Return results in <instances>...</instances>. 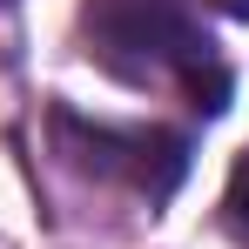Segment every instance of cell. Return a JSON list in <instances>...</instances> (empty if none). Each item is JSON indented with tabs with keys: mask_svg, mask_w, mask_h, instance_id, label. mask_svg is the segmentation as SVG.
<instances>
[{
	"mask_svg": "<svg viewBox=\"0 0 249 249\" xmlns=\"http://www.w3.org/2000/svg\"><path fill=\"white\" fill-rule=\"evenodd\" d=\"M88 47L142 88H182L202 115L229 108V68L175 0H88Z\"/></svg>",
	"mask_w": 249,
	"mask_h": 249,
	"instance_id": "cell-1",
	"label": "cell"
},
{
	"mask_svg": "<svg viewBox=\"0 0 249 249\" xmlns=\"http://www.w3.org/2000/svg\"><path fill=\"white\" fill-rule=\"evenodd\" d=\"M54 142L61 155L81 168V175H101V182H122L148 202H168L175 182L189 175V142L168 135V128H122V122H88V115H54Z\"/></svg>",
	"mask_w": 249,
	"mask_h": 249,
	"instance_id": "cell-2",
	"label": "cell"
},
{
	"mask_svg": "<svg viewBox=\"0 0 249 249\" xmlns=\"http://www.w3.org/2000/svg\"><path fill=\"white\" fill-rule=\"evenodd\" d=\"M222 215H229V229L249 243V148L236 155V168H229V189H222Z\"/></svg>",
	"mask_w": 249,
	"mask_h": 249,
	"instance_id": "cell-3",
	"label": "cell"
},
{
	"mask_svg": "<svg viewBox=\"0 0 249 249\" xmlns=\"http://www.w3.org/2000/svg\"><path fill=\"white\" fill-rule=\"evenodd\" d=\"M222 14H236V20H249V0H215Z\"/></svg>",
	"mask_w": 249,
	"mask_h": 249,
	"instance_id": "cell-4",
	"label": "cell"
}]
</instances>
